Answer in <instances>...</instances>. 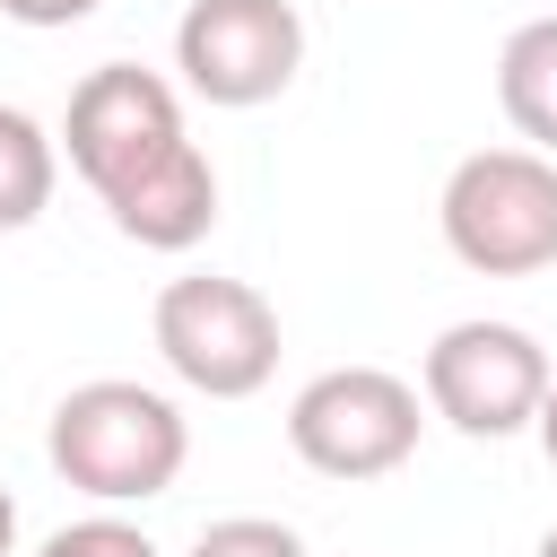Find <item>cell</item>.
Returning a JSON list of instances; mask_svg holds the SVG:
<instances>
[{"label": "cell", "mask_w": 557, "mask_h": 557, "mask_svg": "<svg viewBox=\"0 0 557 557\" xmlns=\"http://www.w3.org/2000/svg\"><path fill=\"white\" fill-rule=\"evenodd\" d=\"M44 461L96 496V505H148L183 479L191 461V418L157 392V383H131V374H96L78 392L52 400V426H44Z\"/></svg>", "instance_id": "cell-1"}, {"label": "cell", "mask_w": 557, "mask_h": 557, "mask_svg": "<svg viewBox=\"0 0 557 557\" xmlns=\"http://www.w3.org/2000/svg\"><path fill=\"white\" fill-rule=\"evenodd\" d=\"M444 252L479 278L557 270V157L540 148H470L435 200Z\"/></svg>", "instance_id": "cell-2"}, {"label": "cell", "mask_w": 557, "mask_h": 557, "mask_svg": "<svg viewBox=\"0 0 557 557\" xmlns=\"http://www.w3.org/2000/svg\"><path fill=\"white\" fill-rule=\"evenodd\" d=\"M148 331H157L165 374L209 400H252L278 374V305L252 278H218V270L165 278Z\"/></svg>", "instance_id": "cell-3"}, {"label": "cell", "mask_w": 557, "mask_h": 557, "mask_svg": "<svg viewBox=\"0 0 557 557\" xmlns=\"http://www.w3.org/2000/svg\"><path fill=\"white\" fill-rule=\"evenodd\" d=\"M426 392L392 366H331L287 400V453L313 479H392L418 453Z\"/></svg>", "instance_id": "cell-4"}, {"label": "cell", "mask_w": 557, "mask_h": 557, "mask_svg": "<svg viewBox=\"0 0 557 557\" xmlns=\"http://www.w3.org/2000/svg\"><path fill=\"white\" fill-rule=\"evenodd\" d=\"M548 348L522 331V322H496V313H470V322H444L426 366H418V392L426 409L453 426V435H522L548 400Z\"/></svg>", "instance_id": "cell-5"}, {"label": "cell", "mask_w": 557, "mask_h": 557, "mask_svg": "<svg viewBox=\"0 0 557 557\" xmlns=\"http://www.w3.org/2000/svg\"><path fill=\"white\" fill-rule=\"evenodd\" d=\"M183 87L165 70H139V61H96L78 87H70V113H61V148L78 165V183L96 200L131 191L148 165H165L183 148Z\"/></svg>", "instance_id": "cell-6"}, {"label": "cell", "mask_w": 557, "mask_h": 557, "mask_svg": "<svg viewBox=\"0 0 557 557\" xmlns=\"http://www.w3.org/2000/svg\"><path fill=\"white\" fill-rule=\"evenodd\" d=\"M174 70L218 113L278 104L305 70V17L296 0H191L174 17Z\"/></svg>", "instance_id": "cell-7"}, {"label": "cell", "mask_w": 557, "mask_h": 557, "mask_svg": "<svg viewBox=\"0 0 557 557\" xmlns=\"http://www.w3.org/2000/svg\"><path fill=\"white\" fill-rule=\"evenodd\" d=\"M104 218H113L139 252H191V244L218 226V165H209V148L183 139L165 165H148L131 191H113Z\"/></svg>", "instance_id": "cell-8"}, {"label": "cell", "mask_w": 557, "mask_h": 557, "mask_svg": "<svg viewBox=\"0 0 557 557\" xmlns=\"http://www.w3.org/2000/svg\"><path fill=\"white\" fill-rule=\"evenodd\" d=\"M496 104L522 131V148L557 157V17H522L496 52Z\"/></svg>", "instance_id": "cell-9"}, {"label": "cell", "mask_w": 557, "mask_h": 557, "mask_svg": "<svg viewBox=\"0 0 557 557\" xmlns=\"http://www.w3.org/2000/svg\"><path fill=\"white\" fill-rule=\"evenodd\" d=\"M52 183H61L52 131H44L26 104H0V235L35 226V218L52 209Z\"/></svg>", "instance_id": "cell-10"}, {"label": "cell", "mask_w": 557, "mask_h": 557, "mask_svg": "<svg viewBox=\"0 0 557 557\" xmlns=\"http://www.w3.org/2000/svg\"><path fill=\"white\" fill-rule=\"evenodd\" d=\"M191 557H305V540L287 522H270V513H226V522H209L191 540Z\"/></svg>", "instance_id": "cell-11"}, {"label": "cell", "mask_w": 557, "mask_h": 557, "mask_svg": "<svg viewBox=\"0 0 557 557\" xmlns=\"http://www.w3.org/2000/svg\"><path fill=\"white\" fill-rule=\"evenodd\" d=\"M35 557H157V540L122 513H87V522H61Z\"/></svg>", "instance_id": "cell-12"}, {"label": "cell", "mask_w": 557, "mask_h": 557, "mask_svg": "<svg viewBox=\"0 0 557 557\" xmlns=\"http://www.w3.org/2000/svg\"><path fill=\"white\" fill-rule=\"evenodd\" d=\"M104 0H0V17L9 26H35V35H52V26H78V17H96Z\"/></svg>", "instance_id": "cell-13"}, {"label": "cell", "mask_w": 557, "mask_h": 557, "mask_svg": "<svg viewBox=\"0 0 557 557\" xmlns=\"http://www.w3.org/2000/svg\"><path fill=\"white\" fill-rule=\"evenodd\" d=\"M531 435H540V453H548V470H557V383H548V400H540V418H531Z\"/></svg>", "instance_id": "cell-14"}, {"label": "cell", "mask_w": 557, "mask_h": 557, "mask_svg": "<svg viewBox=\"0 0 557 557\" xmlns=\"http://www.w3.org/2000/svg\"><path fill=\"white\" fill-rule=\"evenodd\" d=\"M0 557H17V496L0 487Z\"/></svg>", "instance_id": "cell-15"}, {"label": "cell", "mask_w": 557, "mask_h": 557, "mask_svg": "<svg viewBox=\"0 0 557 557\" xmlns=\"http://www.w3.org/2000/svg\"><path fill=\"white\" fill-rule=\"evenodd\" d=\"M540 557H557V522H548V531H540Z\"/></svg>", "instance_id": "cell-16"}]
</instances>
